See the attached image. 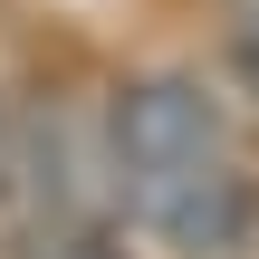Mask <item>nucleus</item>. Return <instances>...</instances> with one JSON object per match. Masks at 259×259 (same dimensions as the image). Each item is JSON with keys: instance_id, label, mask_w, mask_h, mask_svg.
Returning <instances> with one entry per match:
<instances>
[{"instance_id": "obj_1", "label": "nucleus", "mask_w": 259, "mask_h": 259, "mask_svg": "<svg viewBox=\"0 0 259 259\" xmlns=\"http://www.w3.org/2000/svg\"><path fill=\"white\" fill-rule=\"evenodd\" d=\"M211 154H231V115H221V96L192 67H144V77L115 87V106H106V163H115L125 192L154 183V173L211 163Z\"/></svg>"}, {"instance_id": "obj_2", "label": "nucleus", "mask_w": 259, "mask_h": 259, "mask_svg": "<svg viewBox=\"0 0 259 259\" xmlns=\"http://www.w3.org/2000/svg\"><path fill=\"white\" fill-rule=\"evenodd\" d=\"M125 202H135V221H144L173 259H240L250 231H259V183L240 173V154L154 173V183H135Z\"/></svg>"}, {"instance_id": "obj_4", "label": "nucleus", "mask_w": 259, "mask_h": 259, "mask_svg": "<svg viewBox=\"0 0 259 259\" xmlns=\"http://www.w3.org/2000/svg\"><path fill=\"white\" fill-rule=\"evenodd\" d=\"M231 58H240V77L259 87V0H231Z\"/></svg>"}, {"instance_id": "obj_3", "label": "nucleus", "mask_w": 259, "mask_h": 259, "mask_svg": "<svg viewBox=\"0 0 259 259\" xmlns=\"http://www.w3.org/2000/svg\"><path fill=\"white\" fill-rule=\"evenodd\" d=\"M19 259H125V240L106 211H38L19 231Z\"/></svg>"}]
</instances>
